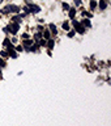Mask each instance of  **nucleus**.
Here are the masks:
<instances>
[{"label":"nucleus","instance_id":"1","mask_svg":"<svg viewBox=\"0 0 111 126\" xmlns=\"http://www.w3.org/2000/svg\"><path fill=\"white\" fill-rule=\"evenodd\" d=\"M3 13H20L21 12V8H20L18 5H14V4H8V5H5L1 9Z\"/></svg>","mask_w":111,"mask_h":126},{"label":"nucleus","instance_id":"2","mask_svg":"<svg viewBox=\"0 0 111 126\" xmlns=\"http://www.w3.org/2000/svg\"><path fill=\"white\" fill-rule=\"evenodd\" d=\"M73 25H74V28H76V30H74L76 33H80V34H84L85 33V28L82 26L81 24H78L77 21H74V20H73Z\"/></svg>","mask_w":111,"mask_h":126},{"label":"nucleus","instance_id":"3","mask_svg":"<svg viewBox=\"0 0 111 126\" xmlns=\"http://www.w3.org/2000/svg\"><path fill=\"white\" fill-rule=\"evenodd\" d=\"M27 7H29V11L31 13H38V12H41V7L37 5V4H27Z\"/></svg>","mask_w":111,"mask_h":126},{"label":"nucleus","instance_id":"4","mask_svg":"<svg viewBox=\"0 0 111 126\" xmlns=\"http://www.w3.org/2000/svg\"><path fill=\"white\" fill-rule=\"evenodd\" d=\"M9 28H11V33L16 34V33L18 32V29H20V25H18V24H16V22H13V24H12V25H11Z\"/></svg>","mask_w":111,"mask_h":126},{"label":"nucleus","instance_id":"5","mask_svg":"<svg viewBox=\"0 0 111 126\" xmlns=\"http://www.w3.org/2000/svg\"><path fill=\"white\" fill-rule=\"evenodd\" d=\"M33 41H31V39H25V41H24L22 42V45H24V47H25V49L27 50V49H29V47L31 46V45H33Z\"/></svg>","mask_w":111,"mask_h":126},{"label":"nucleus","instance_id":"6","mask_svg":"<svg viewBox=\"0 0 111 126\" xmlns=\"http://www.w3.org/2000/svg\"><path fill=\"white\" fill-rule=\"evenodd\" d=\"M81 25H84L85 28H90V26H92V22H90L89 18H84V20L81 21Z\"/></svg>","mask_w":111,"mask_h":126},{"label":"nucleus","instance_id":"7","mask_svg":"<svg viewBox=\"0 0 111 126\" xmlns=\"http://www.w3.org/2000/svg\"><path fill=\"white\" fill-rule=\"evenodd\" d=\"M49 28H50V30H51V33H52V34H56L58 33V29H56V26H55L54 24H50Z\"/></svg>","mask_w":111,"mask_h":126},{"label":"nucleus","instance_id":"8","mask_svg":"<svg viewBox=\"0 0 111 126\" xmlns=\"http://www.w3.org/2000/svg\"><path fill=\"white\" fill-rule=\"evenodd\" d=\"M106 7H107V3H106V0H101V1H99V8H101L102 11H103V9H106Z\"/></svg>","mask_w":111,"mask_h":126},{"label":"nucleus","instance_id":"9","mask_svg":"<svg viewBox=\"0 0 111 126\" xmlns=\"http://www.w3.org/2000/svg\"><path fill=\"white\" fill-rule=\"evenodd\" d=\"M38 45H37V43H33V45H31L30 47H29V49H27V51H37V49H38Z\"/></svg>","mask_w":111,"mask_h":126},{"label":"nucleus","instance_id":"10","mask_svg":"<svg viewBox=\"0 0 111 126\" xmlns=\"http://www.w3.org/2000/svg\"><path fill=\"white\" fill-rule=\"evenodd\" d=\"M42 35L45 37V39H50V35H51V33L49 32V29H47V30H45V32L42 33Z\"/></svg>","mask_w":111,"mask_h":126},{"label":"nucleus","instance_id":"11","mask_svg":"<svg viewBox=\"0 0 111 126\" xmlns=\"http://www.w3.org/2000/svg\"><path fill=\"white\" fill-rule=\"evenodd\" d=\"M68 11H69V16H71V18L73 20V18H74V16H76V11H74L73 8H71V9H68Z\"/></svg>","mask_w":111,"mask_h":126},{"label":"nucleus","instance_id":"12","mask_svg":"<svg viewBox=\"0 0 111 126\" xmlns=\"http://www.w3.org/2000/svg\"><path fill=\"white\" fill-rule=\"evenodd\" d=\"M12 21L16 22V24H20V22H21V16H16V17L12 18Z\"/></svg>","mask_w":111,"mask_h":126},{"label":"nucleus","instance_id":"13","mask_svg":"<svg viewBox=\"0 0 111 126\" xmlns=\"http://www.w3.org/2000/svg\"><path fill=\"white\" fill-rule=\"evenodd\" d=\"M46 45H47V47H49V49H52L54 45H55V42L52 41V39H49V42H47Z\"/></svg>","mask_w":111,"mask_h":126},{"label":"nucleus","instance_id":"14","mask_svg":"<svg viewBox=\"0 0 111 126\" xmlns=\"http://www.w3.org/2000/svg\"><path fill=\"white\" fill-rule=\"evenodd\" d=\"M41 38H42V33H41V32H39V33H35V34H34V39H35L37 42H38Z\"/></svg>","mask_w":111,"mask_h":126},{"label":"nucleus","instance_id":"15","mask_svg":"<svg viewBox=\"0 0 111 126\" xmlns=\"http://www.w3.org/2000/svg\"><path fill=\"white\" fill-rule=\"evenodd\" d=\"M62 26H63V29H64V30H69V24L67 22V21H65V22H63V25H62Z\"/></svg>","mask_w":111,"mask_h":126},{"label":"nucleus","instance_id":"16","mask_svg":"<svg viewBox=\"0 0 111 126\" xmlns=\"http://www.w3.org/2000/svg\"><path fill=\"white\" fill-rule=\"evenodd\" d=\"M96 7H97V3L94 1V0H90V8H92V9H94Z\"/></svg>","mask_w":111,"mask_h":126},{"label":"nucleus","instance_id":"17","mask_svg":"<svg viewBox=\"0 0 111 126\" xmlns=\"http://www.w3.org/2000/svg\"><path fill=\"white\" fill-rule=\"evenodd\" d=\"M3 32H4V33H11V28H9V26L3 28Z\"/></svg>","mask_w":111,"mask_h":126},{"label":"nucleus","instance_id":"18","mask_svg":"<svg viewBox=\"0 0 111 126\" xmlns=\"http://www.w3.org/2000/svg\"><path fill=\"white\" fill-rule=\"evenodd\" d=\"M63 9H64V11H68V9H69V5H68L67 3H63Z\"/></svg>","mask_w":111,"mask_h":126},{"label":"nucleus","instance_id":"19","mask_svg":"<svg viewBox=\"0 0 111 126\" xmlns=\"http://www.w3.org/2000/svg\"><path fill=\"white\" fill-rule=\"evenodd\" d=\"M39 45H41V46H46V39H39Z\"/></svg>","mask_w":111,"mask_h":126},{"label":"nucleus","instance_id":"20","mask_svg":"<svg viewBox=\"0 0 111 126\" xmlns=\"http://www.w3.org/2000/svg\"><path fill=\"white\" fill-rule=\"evenodd\" d=\"M0 55H1V58H5V57H8V53L7 51H0Z\"/></svg>","mask_w":111,"mask_h":126},{"label":"nucleus","instance_id":"21","mask_svg":"<svg viewBox=\"0 0 111 126\" xmlns=\"http://www.w3.org/2000/svg\"><path fill=\"white\" fill-rule=\"evenodd\" d=\"M5 64H7V63H4L3 58H0V67H5Z\"/></svg>","mask_w":111,"mask_h":126},{"label":"nucleus","instance_id":"22","mask_svg":"<svg viewBox=\"0 0 111 126\" xmlns=\"http://www.w3.org/2000/svg\"><path fill=\"white\" fill-rule=\"evenodd\" d=\"M74 33H76V32H74V30H72L71 33H68V37H69V38H72L73 35H74Z\"/></svg>","mask_w":111,"mask_h":126},{"label":"nucleus","instance_id":"23","mask_svg":"<svg viewBox=\"0 0 111 126\" xmlns=\"http://www.w3.org/2000/svg\"><path fill=\"white\" fill-rule=\"evenodd\" d=\"M74 3H76V5L78 7V5H81V3H82V1H81V0H74Z\"/></svg>","mask_w":111,"mask_h":126},{"label":"nucleus","instance_id":"24","mask_svg":"<svg viewBox=\"0 0 111 126\" xmlns=\"http://www.w3.org/2000/svg\"><path fill=\"white\" fill-rule=\"evenodd\" d=\"M24 11H25L26 13H30V11H29V7H27V5H26L25 8H24Z\"/></svg>","mask_w":111,"mask_h":126},{"label":"nucleus","instance_id":"25","mask_svg":"<svg viewBox=\"0 0 111 126\" xmlns=\"http://www.w3.org/2000/svg\"><path fill=\"white\" fill-rule=\"evenodd\" d=\"M12 43H17V38H16V37L12 38Z\"/></svg>","mask_w":111,"mask_h":126},{"label":"nucleus","instance_id":"26","mask_svg":"<svg viewBox=\"0 0 111 126\" xmlns=\"http://www.w3.org/2000/svg\"><path fill=\"white\" fill-rule=\"evenodd\" d=\"M3 79V75H1V67H0V80Z\"/></svg>","mask_w":111,"mask_h":126},{"label":"nucleus","instance_id":"27","mask_svg":"<svg viewBox=\"0 0 111 126\" xmlns=\"http://www.w3.org/2000/svg\"><path fill=\"white\" fill-rule=\"evenodd\" d=\"M3 1H4V0H0V4H1V3H3Z\"/></svg>","mask_w":111,"mask_h":126}]
</instances>
